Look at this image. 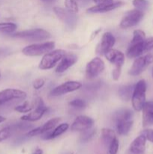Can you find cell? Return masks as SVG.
<instances>
[{"mask_svg": "<svg viewBox=\"0 0 153 154\" xmlns=\"http://www.w3.org/2000/svg\"><path fill=\"white\" fill-rule=\"evenodd\" d=\"M104 69V63L99 57H94L87 64L86 73L88 78H94L98 76Z\"/></svg>", "mask_w": 153, "mask_h": 154, "instance_id": "8fae6325", "label": "cell"}, {"mask_svg": "<svg viewBox=\"0 0 153 154\" xmlns=\"http://www.w3.org/2000/svg\"><path fill=\"white\" fill-rule=\"evenodd\" d=\"M96 5H104V4H110L113 2V0H93Z\"/></svg>", "mask_w": 153, "mask_h": 154, "instance_id": "74e56055", "label": "cell"}, {"mask_svg": "<svg viewBox=\"0 0 153 154\" xmlns=\"http://www.w3.org/2000/svg\"><path fill=\"white\" fill-rule=\"evenodd\" d=\"M16 29V25L14 23H0V32L3 33H12Z\"/></svg>", "mask_w": 153, "mask_h": 154, "instance_id": "484cf974", "label": "cell"}, {"mask_svg": "<svg viewBox=\"0 0 153 154\" xmlns=\"http://www.w3.org/2000/svg\"><path fill=\"white\" fill-rule=\"evenodd\" d=\"M143 16V12L138 9L128 11L123 16L120 22V27L122 29H128L134 26L142 20Z\"/></svg>", "mask_w": 153, "mask_h": 154, "instance_id": "8992f818", "label": "cell"}, {"mask_svg": "<svg viewBox=\"0 0 153 154\" xmlns=\"http://www.w3.org/2000/svg\"><path fill=\"white\" fill-rule=\"evenodd\" d=\"M64 6L68 11L74 14L77 13L79 10V5L76 0H65Z\"/></svg>", "mask_w": 153, "mask_h": 154, "instance_id": "4316f807", "label": "cell"}, {"mask_svg": "<svg viewBox=\"0 0 153 154\" xmlns=\"http://www.w3.org/2000/svg\"><path fill=\"white\" fill-rule=\"evenodd\" d=\"M55 48V42H46L44 43L33 44L28 45L22 49V53L28 57H38V56L44 55L46 53L52 51Z\"/></svg>", "mask_w": 153, "mask_h": 154, "instance_id": "5b68a950", "label": "cell"}, {"mask_svg": "<svg viewBox=\"0 0 153 154\" xmlns=\"http://www.w3.org/2000/svg\"><path fill=\"white\" fill-rule=\"evenodd\" d=\"M99 32H100V29H98L97 31H95V32H94V35H92V38H94L95 37L96 35H96V34H98V33Z\"/></svg>", "mask_w": 153, "mask_h": 154, "instance_id": "60d3db41", "label": "cell"}, {"mask_svg": "<svg viewBox=\"0 0 153 154\" xmlns=\"http://www.w3.org/2000/svg\"><path fill=\"white\" fill-rule=\"evenodd\" d=\"M12 37L24 39L28 42H40L47 40L51 37L50 33L43 29H32L18 32L12 35Z\"/></svg>", "mask_w": 153, "mask_h": 154, "instance_id": "6da1fadb", "label": "cell"}, {"mask_svg": "<svg viewBox=\"0 0 153 154\" xmlns=\"http://www.w3.org/2000/svg\"><path fill=\"white\" fill-rule=\"evenodd\" d=\"M106 60L114 65V69L112 72V79L118 81L121 75L122 67L124 63V55L122 52L115 49H110L104 54Z\"/></svg>", "mask_w": 153, "mask_h": 154, "instance_id": "7a4b0ae2", "label": "cell"}, {"mask_svg": "<svg viewBox=\"0 0 153 154\" xmlns=\"http://www.w3.org/2000/svg\"><path fill=\"white\" fill-rule=\"evenodd\" d=\"M26 93L17 89H5L0 91V106L14 100H23Z\"/></svg>", "mask_w": 153, "mask_h": 154, "instance_id": "ba28073f", "label": "cell"}, {"mask_svg": "<svg viewBox=\"0 0 153 154\" xmlns=\"http://www.w3.org/2000/svg\"><path fill=\"white\" fill-rule=\"evenodd\" d=\"M134 87L135 85L131 84V85H125L120 87L118 91L119 97L125 102L130 100L132 97V95H133Z\"/></svg>", "mask_w": 153, "mask_h": 154, "instance_id": "7402d4cb", "label": "cell"}, {"mask_svg": "<svg viewBox=\"0 0 153 154\" xmlns=\"http://www.w3.org/2000/svg\"><path fill=\"white\" fill-rule=\"evenodd\" d=\"M45 84V80L44 78H38L33 82V87L35 90H39L42 88Z\"/></svg>", "mask_w": 153, "mask_h": 154, "instance_id": "e575fe53", "label": "cell"}, {"mask_svg": "<svg viewBox=\"0 0 153 154\" xmlns=\"http://www.w3.org/2000/svg\"><path fill=\"white\" fill-rule=\"evenodd\" d=\"M61 121V118L59 117H55V118L50 119V120H48L46 123L43 125L42 126H40V135H43L45 132H47L49 131L52 130L53 128H55L56 126V125L58 124L59 122Z\"/></svg>", "mask_w": 153, "mask_h": 154, "instance_id": "cb8c5ba5", "label": "cell"}, {"mask_svg": "<svg viewBox=\"0 0 153 154\" xmlns=\"http://www.w3.org/2000/svg\"><path fill=\"white\" fill-rule=\"evenodd\" d=\"M93 124H94V120L91 117L84 115H80L76 117L74 121L73 122L71 126H70V129L72 131L84 132V131L91 129Z\"/></svg>", "mask_w": 153, "mask_h": 154, "instance_id": "5bb4252c", "label": "cell"}, {"mask_svg": "<svg viewBox=\"0 0 153 154\" xmlns=\"http://www.w3.org/2000/svg\"><path fill=\"white\" fill-rule=\"evenodd\" d=\"M118 146H119L118 140L117 139V138H116L109 145V153L116 154L118 150Z\"/></svg>", "mask_w": 153, "mask_h": 154, "instance_id": "1f68e13d", "label": "cell"}, {"mask_svg": "<svg viewBox=\"0 0 153 154\" xmlns=\"http://www.w3.org/2000/svg\"><path fill=\"white\" fill-rule=\"evenodd\" d=\"M144 41L136 44H130L129 48H128L127 53H126L127 57L128 58H136V57H139L140 56H141L144 53H146Z\"/></svg>", "mask_w": 153, "mask_h": 154, "instance_id": "e0dca14e", "label": "cell"}, {"mask_svg": "<svg viewBox=\"0 0 153 154\" xmlns=\"http://www.w3.org/2000/svg\"><path fill=\"white\" fill-rule=\"evenodd\" d=\"M0 78H1V73H0Z\"/></svg>", "mask_w": 153, "mask_h": 154, "instance_id": "f6af8a7d", "label": "cell"}, {"mask_svg": "<svg viewBox=\"0 0 153 154\" xmlns=\"http://www.w3.org/2000/svg\"><path fill=\"white\" fill-rule=\"evenodd\" d=\"M33 154H43V150L40 148H37L34 151V153Z\"/></svg>", "mask_w": 153, "mask_h": 154, "instance_id": "ab89813d", "label": "cell"}, {"mask_svg": "<svg viewBox=\"0 0 153 154\" xmlns=\"http://www.w3.org/2000/svg\"><path fill=\"white\" fill-rule=\"evenodd\" d=\"M143 135H145L147 140L153 143V130L152 129H147L143 132Z\"/></svg>", "mask_w": 153, "mask_h": 154, "instance_id": "8d00e7d4", "label": "cell"}, {"mask_svg": "<svg viewBox=\"0 0 153 154\" xmlns=\"http://www.w3.org/2000/svg\"><path fill=\"white\" fill-rule=\"evenodd\" d=\"M36 106V102L35 103L30 104L28 102H25L22 105H18L15 108V111H18L20 113H27L31 111L33 108Z\"/></svg>", "mask_w": 153, "mask_h": 154, "instance_id": "83f0119b", "label": "cell"}, {"mask_svg": "<svg viewBox=\"0 0 153 154\" xmlns=\"http://www.w3.org/2000/svg\"><path fill=\"white\" fill-rule=\"evenodd\" d=\"M65 54V51L61 49L54 50L46 53L42 57L39 63L38 68L41 70H48L52 69L61 60Z\"/></svg>", "mask_w": 153, "mask_h": 154, "instance_id": "277c9868", "label": "cell"}, {"mask_svg": "<svg viewBox=\"0 0 153 154\" xmlns=\"http://www.w3.org/2000/svg\"><path fill=\"white\" fill-rule=\"evenodd\" d=\"M5 117H2V116H0V123H2V122H4V121H5Z\"/></svg>", "mask_w": 153, "mask_h": 154, "instance_id": "7bdbcfd3", "label": "cell"}, {"mask_svg": "<svg viewBox=\"0 0 153 154\" xmlns=\"http://www.w3.org/2000/svg\"><path fill=\"white\" fill-rule=\"evenodd\" d=\"M146 83L144 80H140L135 85L131 97L132 106L135 111H142L144 104L146 103Z\"/></svg>", "mask_w": 153, "mask_h": 154, "instance_id": "3957f363", "label": "cell"}, {"mask_svg": "<svg viewBox=\"0 0 153 154\" xmlns=\"http://www.w3.org/2000/svg\"><path fill=\"white\" fill-rule=\"evenodd\" d=\"M86 130L84 131V133L82 134V136H81V139H82V141L86 142V141H88L94 136V135L95 134V130Z\"/></svg>", "mask_w": 153, "mask_h": 154, "instance_id": "836d02e7", "label": "cell"}, {"mask_svg": "<svg viewBox=\"0 0 153 154\" xmlns=\"http://www.w3.org/2000/svg\"><path fill=\"white\" fill-rule=\"evenodd\" d=\"M133 125V120H120L116 122L117 132L120 135H126L129 133Z\"/></svg>", "mask_w": 153, "mask_h": 154, "instance_id": "44dd1931", "label": "cell"}, {"mask_svg": "<svg viewBox=\"0 0 153 154\" xmlns=\"http://www.w3.org/2000/svg\"><path fill=\"white\" fill-rule=\"evenodd\" d=\"M53 11L58 19L64 24H65L68 28L73 29L76 25V17L75 14L70 12L67 9H64L60 7H54Z\"/></svg>", "mask_w": 153, "mask_h": 154, "instance_id": "9c48e42d", "label": "cell"}, {"mask_svg": "<svg viewBox=\"0 0 153 154\" xmlns=\"http://www.w3.org/2000/svg\"><path fill=\"white\" fill-rule=\"evenodd\" d=\"M133 112L129 109L119 110L118 113H116L115 120L118 122L120 120H130L133 118Z\"/></svg>", "mask_w": 153, "mask_h": 154, "instance_id": "d4e9b609", "label": "cell"}, {"mask_svg": "<svg viewBox=\"0 0 153 154\" xmlns=\"http://www.w3.org/2000/svg\"><path fill=\"white\" fill-rule=\"evenodd\" d=\"M76 1H77L78 5H79L80 6H85L87 4H88L92 0H76Z\"/></svg>", "mask_w": 153, "mask_h": 154, "instance_id": "f35d334b", "label": "cell"}, {"mask_svg": "<svg viewBox=\"0 0 153 154\" xmlns=\"http://www.w3.org/2000/svg\"><path fill=\"white\" fill-rule=\"evenodd\" d=\"M76 61H77V57L75 54H65L58 63V66L56 69V72L62 73V72H65L67 69L74 65Z\"/></svg>", "mask_w": 153, "mask_h": 154, "instance_id": "9a60e30c", "label": "cell"}, {"mask_svg": "<svg viewBox=\"0 0 153 154\" xmlns=\"http://www.w3.org/2000/svg\"><path fill=\"white\" fill-rule=\"evenodd\" d=\"M82 87V84L78 81H70L62 84L61 85L52 89L50 92V95L52 96H58L62 95H64L66 93H71L76 91Z\"/></svg>", "mask_w": 153, "mask_h": 154, "instance_id": "30bf717a", "label": "cell"}, {"mask_svg": "<svg viewBox=\"0 0 153 154\" xmlns=\"http://www.w3.org/2000/svg\"><path fill=\"white\" fill-rule=\"evenodd\" d=\"M145 46H146V52L151 51L153 49V37L148 38H146L145 41Z\"/></svg>", "mask_w": 153, "mask_h": 154, "instance_id": "d590c367", "label": "cell"}, {"mask_svg": "<svg viewBox=\"0 0 153 154\" xmlns=\"http://www.w3.org/2000/svg\"><path fill=\"white\" fill-rule=\"evenodd\" d=\"M116 138V133L112 129L108 128H104L101 130V138L102 141L104 145L109 147L110 143Z\"/></svg>", "mask_w": 153, "mask_h": 154, "instance_id": "603a6c76", "label": "cell"}, {"mask_svg": "<svg viewBox=\"0 0 153 154\" xmlns=\"http://www.w3.org/2000/svg\"><path fill=\"white\" fill-rule=\"evenodd\" d=\"M152 76H153V68H152Z\"/></svg>", "mask_w": 153, "mask_h": 154, "instance_id": "ee69618b", "label": "cell"}, {"mask_svg": "<svg viewBox=\"0 0 153 154\" xmlns=\"http://www.w3.org/2000/svg\"><path fill=\"white\" fill-rule=\"evenodd\" d=\"M132 4L136 8V9H138L140 11H145L149 6V2L147 0H133Z\"/></svg>", "mask_w": 153, "mask_h": 154, "instance_id": "f546056e", "label": "cell"}, {"mask_svg": "<svg viewBox=\"0 0 153 154\" xmlns=\"http://www.w3.org/2000/svg\"><path fill=\"white\" fill-rule=\"evenodd\" d=\"M69 105H70V106L74 107V108H83L86 106V103L85 101L80 99H74L71 102H70Z\"/></svg>", "mask_w": 153, "mask_h": 154, "instance_id": "4dcf8cb0", "label": "cell"}, {"mask_svg": "<svg viewBox=\"0 0 153 154\" xmlns=\"http://www.w3.org/2000/svg\"><path fill=\"white\" fill-rule=\"evenodd\" d=\"M69 128V125L68 123H62V124L58 125V126L55 128L52 131H49L47 132H45L43 135L44 139L49 140V139H52V138H55L56 137L59 136L62 134H63L64 132H65L68 130V129Z\"/></svg>", "mask_w": 153, "mask_h": 154, "instance_id": "ffe728a7", "label": "cell"}, {"mask_svg": "<svg viewBox=\"0 0 153 154\" xmlns=\"http://www.w3.org/2000/svg\"><path fill=\"white\" fill-rule=\"evenodd\" d=\"M11 134V129L10 127H5L0 130V142L4 141L10 137Z\"/></svg>", "mask_w": 153, "mask_h": 154, "instance_id": "d6a6232c", "label": "cell"}, {"mask_svg": "<svg viewBox=\"0 0 153 154\" xmlns=\"http://www.w3.org/2000/svg\"><path fill=\"white\" fill-rule=\"evenodd\" d=\"M6 53V50L5 49H0V56L3 55Z\"/></svg>", "mask_w": 153, "mask_h": 154, "instance_id": "b9f144b4", "label": "cell"}, {"mask_svg": "<svg viewBox=\"0 0 153 154\" xmlns=\"http://www.w3.org/2000/svg\"><path fill=\"white\" fill-rule=\"evenodd\" d=\"M142 126L153 125V102H146L142 108Z\"/></svg>", "mask_w": 153, "mask_h": 154, "instance_id": "d6986e66", "label": "cell"}, {"mask_svg": "<svg viewBox=\"0 0 153 154\" xmlns=\"http://www.w3.org/2000/svg\"><path fill=\"white\" fill-rule=\"evenodd\" d=\"M146 39V34L143 31L140 29H136L133 32V38L130 44H136L141 42Z\"/></svg>", "mask_w": 153, "mask_h": 154, "instance_id": "f1b7e54d", "label": "cell"}, {"mask_svg": "<svg viewBox=\"0 0 153 154\" xmlns=\"http://www.w3.org/2000/svg\"><path fill=\"white\" fill-rule=\"evenodd\" d=\"M124 5V2L122 1L113 2L110 4H104V5H96L92 6L89 8L87 10V13L89 14H98V13H105V12L110 11L114 10L117 8L121 7Z\"/></svg>", "mask_w": 153, "mask_h": 154, "instance_id": "2e32d148", "label": "cell"}, {"mask_svg": "<svg viewBox=\"0 0 153 154\" xmlns=\"http://www.w3.org/2000/svg\"><path fill=\"white\" fill-rule=\"evenodd\" d=\"M116 42V38L110 32L104 33L100 44L98 45L96 52L100 55H104L109 50L112 49Z\"/></svg>", "mask_w": 153, "mask_h": 154, "instance_id": "4fadbf2b", "label": "cell"}, {"mask_svg": "<svg viewBox=\"0 0 153 154\" xmlns=\"http://www.w3.org/2000/svg\"><path fill=\"white\" fill-rule=\"evenodd\" d=\"M152 63L153 55L152 54H146L142 57H136L129 71V74L132 76H136V75H140Z\"/></svg>", "mask_w": 153, "mask_h": 154, "instance_id": "52a82bcc", "label": "cell"}, {"mask_svg": "<svg viewBox=\"0 0 153 154\" xmlns=\"http://www.w3.org/2000/svg\"><path fill=\"white\" fill-rule=\"evenodd\" d=\"M146 138L143 134L136 137L130 145V151L133 154H142L146 150Z\"/></svg>", "mask_w": 153, "mask_h": 154, "instance_id": "ac0fdd59", "label": "cell"}, {"mask_svg": "<svg viewBox=\"0 0 153 154\" xmlns=\"http://www.w3.org/2000/svg\"><path fill=\"white\" fill-rule=\"evenodd\" d=\"M47 111V108L45 105L44 102H43L42 99H38V100L36 102V106L35 109L34 111H31L29 114H26V115L21 117V120H24V121H28V122H34L39 120L45 112Z\"/></svg>", "mask_w": 153, "mask_h": 154, "instance_id": "7c38bea8", "label": "cell"}]
</instances>
